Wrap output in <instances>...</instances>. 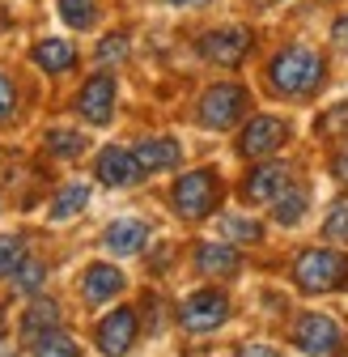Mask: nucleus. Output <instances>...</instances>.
<instances>
[{
    "label": "nucleus",
    "mask_w": 348,
    "mask_h": 357,
    "mask_svg": "<svg viewBox=\"0 0 348 357\" xmlns=\"http://www.w3.org/2000/svg\"><path fill=\"white\" fill-rule=\"evenodd\" d=\"M0 357H13V344L5 340V310H0Z\"/></svg>",
    "instance_id": "nucleus-34"
},
{
    "label": "nucleus",
    "mask_w": 348,
    "mask_h": 357,
    "mask_svg": "<svg viewBox=\"0 0 348 357\" xmlns=\"http://www.w3.org/2000/svg\"><path fill=\"white\" fill-rule=\"evenodd\" d=\"M293 281L301 294H335L348 285V255L327 251V247H310L293 259Z\"/></svg>",
    "instance_id": "nucleus-2"
},
{
    "label": "nucleus",
    "mask_w": 348,
    "mask_h": 357,
    "mask_svg": "<svg viewBox=\"0 0 348 357\" xmlns=\"http://www.w3.org/2000/svg\"><path fill=\"white\" fill-rule=\"evenodd\" d=\"M85 204H90V188H85V183H68V188L56 192V200H52V221H68V217H77Z\"/></svg>",
    "instance_id": "nucleus-21"
},
{
    "label": "nucleus",
    "mask_w": 348,
    "mask_h": 357,
    "mask_svg": "<svg viewBox=\"0 0 348 357\" xmlns=\"http://www.w3.org/2000/svg\"><path fill=\"white\" fill-rule=\"evenodd\" d=\"M85 141L81 132H72V128H52L47 132V149L56 153V158H77V153H85Z\"/></svg>",
    "instance_id": "nucleus-23"
},
{
    "label": "nucleus",
    "mask_w": 348,
    "mask_h": 357,
    "mask_svg": "<svg viewBox=\"0 0 348 357\" xmlns=\"http://www.w3.org/2000/svg\"><path fill=\"white\" fill-rule=\"evenodd\" d=\"M127 56V34H106L102 43H98V52H94V60L102 64V68H111V64H119Z\"/></svg>",
    "instance_id": "nucleus-27"
},
{
    "label": "nucleus",
    "mask_w": 348,
    "mask_h": 357,
    "mask_svg": "<svg viewBox=\"0 0 348 357\" xmlns=\"http://www.w3.org/2000/svg\"><path fill=\"white\" fill-rule=\"evenodd\" d=\"M331 166H335V178H340V183H348V145L335 153V162H331Z\"/></svg>",
    "instance_id": "nucleus-33"
},
{
    "label": "nucleus",
    "mask_w": 348,
    "mask_h": 357,
    "mask_svg": "<svg viewBox=\"0 0 348 357\" xmlns=\"http://www.w3.org/2000/svg\"><path fill=\"white\" fill-rule=\"evenodd\" d=\"M285 141H289V123H285V119H276V115H255V119L242 128V137H238V153L255 162V158L276 153Z\"/></svg>",
    "instance_id": "nucleus-8"
},
{
    "label": "nucleus",
    "mask_w": 348,
    "mask_h": 357,
    "mask_svg": "<svg viewBox=\"0 0 348 357\" xmlns=\"http://www.w3.org/2000/svg\"><path fill=\"white\" fill-rule=\"evenodd\" d=\"M145 238H149V226H145V221L119 217V221H111V226H106L102 247H106L111 255H141V251H145Z\"/></svg>",
    "instance_id": "nucleus-14"
},
{
    "label": "nucleus",
    "mask_w": 348,
    "mask_h": 357,
    "mask_svg": "<svg viewBox=\"0 0 348 357\" xmlns=\"http://www.w3.org/2000/svg\"><path fill=\"white\" fill-rule=\"evenodd\" d=\"M216 230H221L226 243H238V247H251V243L264 238V226H259L255 217H238V213H226L216 221Z\"/></svg>",
    "instance_id": "nucleus-20"
},
{
    "label": "nucleus",
    "mask_w": 348,
    "mask_h": 357,
    "mask_svg": "<svg viewBox=\"0 0 348 357\" xmlns=\"http://www.w3.org/2000/svg\"><path fill=\"white\" fill-rule=\"evenodd\" d=\"M136 332H141L136 310H132V306H115L111 315L98 324V332H94V340H98V353H102V357H123L127 349L136 344Z\"/></svg>",
    "instance_id": "nucleus-7"
},
{
    "label": "nucleus",
    "mask_w": 348,
    "mask_h": 357,
    "mask_svg": "<svg viewBox=\"0 0 348 357\" xmlns=\"http://www.w3.org/2000/svg\"><path fill=\"white\" fill-rule=\"evenodd\" d=\"M42 277H47V268H42L38 259H26V264L17 268V273H13V285H17L22 294H34V289L42 285Z\"/></svg>",
    "instance_id": "nucleus-28"
},
{
    "label": "nucleus",
    "mask_w": 348,
    "mask_h": 357,
    "mask_svg": "<svg viewBox=\"0 0 348 357\" xmlns=\"http://www.w3.org/2000/svg\"><path fill=\"white\" fill-rule=\"evenodd\" d=\"M170 5H208V0H170Z\"/></svg>",
    "instance_id": "nucleus-36"
},
{
    "label": "nucleus",
    "mask_w": 348,
    "mask_h": 357,
    "mask_svg": "<svg viewBox=\"0 0 348 357\" xmlns=\"http://www.w3.org/2000/svg\"><path fill=\"white\" fill-rule=\"evenodd\" d=\"M196 268L204 277H234L242 268V255L234 243H200L196 247Z\"/></svg>",
    "instance_id": "nucleus-16"
},
{
    "label": "nucleus",
    "mask_w": 348,
    "mask_h": 357,
    "mask_svg": "<svg viewBox=\"0 0 348 357\" xmlns=\"http://www.w3.org/2000/svg\"><path fill=\"white\" fill-rule=\"evenodd\" d=\"M26 264V238L22 234H5L0 238V277H13Z\"/></svg>",
    "instance_id": "nucleus-24"
},
{
    "label": "nucleus",
    "mask_w": 348,
    "mask_h": 357,
    "mask_svg": "<svg viewBox=\"0 0 348 357\" xmlns=\"http://www.w3.org/2000/svg\"><path fill=\"white\" fill-rule=\"evenodd\" d=\"M226 319H230V298L221 289H196L179 306V324L187 332H216Z\"/></svg>",
    "instance_id": "nucleus-5"
},
{
    "label": "nucleus",
    "mask_w": 348,
    "mask_h": 357,
    "mask_svg": "<svg viewBox=\"0 0 348 357\" xmlns=\"http://www.w3.org/2000/svg\"><path fill=\"white\" fill-rule=\"evenodd\" d=\"M285 188H289V166H285V162H259V166L246 174L242 196H246L251 204H272Z\"/></svg>",
    "instance_id": "nucleus-12"
},
{
    "label": "nucleus",
    "mask_w": 348,
    "mask_h": 357,
    "mask_svg": "<svg viewBox=\"0 0 348 357\" xmlns=\"http://www.w3.org/2000/svg\"><path fill=\"white\" fill-rule=\"evenodd\" d=\"M34 64L42 68V73H68L72 64H77V47L68 38H42V43H34Z\"/></svg>",
    "instance_id": "nucleus-18"
},
{
    "label": "nucleus",
    "mask_w": 348,
    "mask_h": 357,
    "mask_svg": "<svg viewBox=\"0 0 348 357\" xmlns=\"http://www.w3.org/2000/svg\"><path fill=\"white\" fill-rule=\"evenodd\" d=\"M323 238L348 247V196L331 204V213H327V221H323Z\"/></svg>",
    "instance_id": "nucleus-25"
},
{
    "label": "nucleus",
    "mask_w": 348,
    "mask_h": 357,
    "mask_svg": "<svg viewBox=\"0 0 348 357\" xmlns=\"http://www.w3.org/2000/svg\"><path fill=\"white\" fill-rule=\"evenodd\" d=\"M94 170H98V183H106V188H132L136 178L145 174L141 162H136V153L132 149H119V145H106L98 153Z\"/></svg>",
    "instance_id": "nucleus-11"
},
{
    "label": "nucleus",
    "mask_w": 348,
    "mask_h": 357,
    "mask_svg": "<svg viewBox=\"0 0 348 357\" xmlns=\"http://www.w3.org/2000/svg\"><path fill=\"white\" fill-rule=\"evenodd\" d=\"M170 200H174V213L179 217L204 221V217L216 213V204H221V178H216V170H187L179 183H174Z\"/></svg>",
    "instance_id": "nucleus-3"
},
{
    "label": "nucleus",
    "mask_w": 348,
    "mask_h": 357,
    "mask_svg": "<svg viewBox=\"0 0 348 357\" xmlns=\"http://www.w3.org/2000/svg\"><path fill=\"white\" fill-rule=\"evenodd\" d=\"M306 200H310L306 188H301V183H289V188L272 200V217L280 221V226H297V221L306 217Z\"/></svg>",
    "instance_id": "nucleus-19"
},
{
    "label": "nucleus",
    "mask_w": 348,
    "mask_h": 357,
    "mask_svg": "<svg viewBox=\"0 0 348 357\" xmlns=\"http://www.w3.org/2000/svg\"><path fill=\"white\" fill-rule=\"evenodd\" d=\"M119 289H123V273H119L115 264H90V268H85V277H81V294H85V302H90V306L111 302Z\"/></svg>",
    "instance_id": "nucleus-15"
},
{
    "label": "nucleus",
    "mask_w": 348,
    "mask_h": 357,
    "mask_svg": "<svg viewBox=\"0 0 348 357\" xmlns=\"http://www.w3.org/2000/svg\"><path fill=\"white\" fill-rule=\"evenodd\" d=\"M52 332H60V306L47 302V298L30 302V306H26V315H22V340L34 349L42 336H52Z\"/></svg>",
    "instance_id": "nucleus-17"
},
{
    "label": "nucleus",
    "mask_w": 348,
    "mask_h": 357,
    "mask_svg": "<svg viewBox=\"0 0 348 357\" xmlns=\"http://www.w3.org/2000/svg\"><path fill=\"white\" fill-rule=\"evenodd\" d=\"M251 5H259V9H272V5H280V0H251Z\"/></svg>",
    "instance_id": "nucleus-35"
},
{
    "label": "nucleus",
    "mask_w": 348,
    "mask_h": 357,
    "mask_svg": "<svg viewBox=\"0 0 348 357\" xmlns=\"http://www.w3.org/2000/svg\"><path fill=\"white\" fill-rule=\"evenodd\" d=\"M246 52H251V30L246 26H221V30H208L200 38V56L208 64H221V68L242 64Z\"/></svg>",
    "instance_id": "nucleus-9"
},
{
    "label": "nucleus",
    "mask_w": 348,
    "mask_h": 357,
    "mask_svg": "<svg viewBox=\"0 0 348 357\" xmlns=\"http://www.w3.org/2000/svg\"><path fill=\"white\" fill-rule=\"evenodd\" d=\"M293 344L306 357H340L344 353V328L331 315H301L293 328Z\"/></svg>",
    "instance_id": "nucleus-4"
},
{
    "label": "nucleus",
    "mask_w": 348,
    "mask_h": 357,
    "mask_svg": "<svg viewBox=\"0 0 348 357\" xmlns=\"http://www.w3.org/2000/svg\"><path fill=\"white\" fill-rule=\"evenodd\" d=\"M132 153H136V162H141V170H145V174L174 170V166L183 162V145L174 141V137H145Z\"/></svg>",
    "instance_id": "nucleus-13"
},
{
    "label": "nucleus",
    "mask_w": 348,
    "mask_h": 357,
    "mask_svg": "<svg viewBox=\"0 0 348 357\" xmlns=\"http://www.w3.org/2000/svg\"><path fill=\"white\" fill-rule=\"evenodd\" d=\"M77 115H81L85 123H94V128L111 123V115H115V81H111L106 73H98V77H90V81L81 85V94H77Z\"/></svg>",
    "instance_id": "nucleus-10"
},
{
    "label": "nucleus",
    "mask_w": 348,
    "mask_h": 357,
    "mask_svg": "<svg viewBox=\"0 0 348 357\" xmlns=\"http://www.w3.org/2000/svg\"><path fill=\"white\" fill-rule=\"evenodd\" d=\"M323 73H327V60L315 52V47H285L272 64H268V81L276 94H289V98H301V94H315L323 85Z\"/></svg>",
    "instance_id": "nucleus-1"
},
{
    "label": "nucleus",
    "mask_w": 348,
    "mask_h": 357,
    "mask_svg": "<svg viewBox=\"0 0 348 357\" xmlns=\"http://www.w3.org/2000/svg\"><path fill=\"white\" fill-rule=\"evenodd\" d=\"M234 357H280V353H276L272 344H242Z\"/></svg>",
    "instance_id": "nucleus-32"
},
{
    "label": "nucleus",
    "mask_w": 348,
    "mask_h": 357,
    "mask_svg": "<svg viewBox=\"0 0 348 357\" xmlns=\"http://www.w3.org/2000/svg\"><path fill=\"white\" fill-rule=\"evenodd\" d=\"M60 17L72 30H90L98 22V5H94V0H60Z\"/></svg>",
    "instance_id": "nucleus-22"
},
{
    "label": "nucleus",
    "mask_w": 348,
    "mask_h": 357,
    "mask_svg": "<svg viewBox=\"0 0 348 357\" xmlns=\"http://www.w3.org/2000/svg\"><path fill=\"white\" fill-rule=\"evenodd\" d=\"M34 357H81V349H77V340L68 332H52V336H42L34 344Z\"/></svg>",
    "instance_id": "nucleus-26"
},
{
    "label": "nucleus",
    "mask_w": 348,
    "mask_h": 357,
    "mask_svg": "<svg viewBox=\"0 0 348 357\" xmlns=\"http://www.w3.org/2000/svg\"><path fill=\"white\" fill-rule=\"evenodd\" d=\"M246 89L242 85H212V89H204V98H200V123L204 128H234L238 119H242V111H246Z\"/></svg>",
    "instance_id": "nucleus-6"
},
{
    "label": "nucleus",
    "mask_w": 348,
    "mask_h": 357,
    "mask_svg": "<svg viewBox=\"0 0 348 357\" xmlns=\"http://www.w3.org/2000/svg\"><path fill=\"white\" fill-rule=\"evenodd\" d=\"M331 43H335V52H344V56H348V13H340V17H335V26H331Z\"/></svg>",
    "instance_id": "nucleus-31"
},
{
    "label": "nucleus",
    "mask_w": 348,
    "mask_h": 357,
    "mask_svg": "<svg viewBox=\"0 0 348 357\" xmlns=\"http://www.w3.org/2000/svg\"><path fill=\"white\" fill-rule=\"evenodd\" d=\"M13 111H17V89H13V81L5 73H0V123H5Z\"/></svg>",
    "instance_id": "nucleus-29"
},
{
    "label": "nucleus",
    "mask_w": 348,
    "mask_h": 357,
    "mask_svg": "<svg viewBox=\"0 0 348 357\" xmlns=\"http://www.w3.org/2000/svg\"><path fill=\"white\" fill-rule=\"evenodd\" d=\"M323 132H327V137H340V132L348 128V102H340L331 115H323V123H319Z\"/></svg>",
    "instance_id": "nucleus-30"
}]
</instances>
